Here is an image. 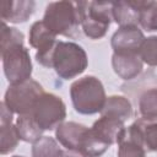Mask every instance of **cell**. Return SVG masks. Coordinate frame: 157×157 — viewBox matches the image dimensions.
<instances>
[{"instance_id": "cell-19", "label": "cell", "mask_w": 157, "mask_h": 157, "mask_svg": "<svg viewBox=\"0 0 157 157\" xmlns=\"http://www.w3.org/2000/svg\"><path fill=\"white\" fill-rule=\"evenodd\" d=\"M139 7V25L147 32L157 31V1L136 0Z\"/></svg>"}, {"instance_id": "cell-20", "label": "cell", "mask_w": 157, "mask_h": 157, "mask_svg": "<svg viewBox=\"0 0 157 157\" xmlns=\"http://www.w3.org/2000/svg\"><path fill=\"white\" fill-rule=\"evenodd\" d=\"M32 157H61L64 150L60 147V144L56 139L52 136H42L31 148Z\"/></svg>"}, {"instance_id": "cell-27", "label": "cell", "mask_w": 157, "mask_h": 157, "mask_svg": "<svg viewBox=\"0 0 157 157\" xmlns=\"http://www.w3.org/2000/svg\"><path fill=\"white\" fill-rule=\"evenodd\" d=\"M11 157H25V156H18V155H16V156H11Z\"/></svg>"}, {"instance_id": "cell-24", "label": "cell", "mask_w": 157, "mask_h": 157, "mask_svg": "<svg viewBox=\"0 0 157 157\" xmlns=\"http://www.w3.org/2000/svg\"><path fill=\"white\" fill-rule=\"evenodd\" d=\"M15 44H25L23 33L16 27H11L7 23L2 22L1 25V47L0 49H5L7 47Z\"/></svg>"}, {"instance_id": "cell-3", "label": "cell", "mask_w": 157, "mask_h": 157, "mask_svg": "<svg viewBox=\"0 0 157 157\" xmlns=\"http://www.w3.org/2000/svg\"><path fill=\"white\" fill-rule=\"evenodd\" d=\"M42 21L55 36H64L67 38L75 37L78 32V27L81 26L77 2H49L45 7Z\"/></svg>"}, {"instance_id": "cell-21", "label": "cell", "mask_w": 157, "mask_h": 157, "mask_svg": "<svg viewBox=\"0 0 157 157\" xmlns=\"http://www.w3.org/2000/svg\"><path fill=\"white\" fill-rule=\"evenodd\" d=\"M20 142V136L17 134L13 123L0 124V153L7 155L16 150Z\"/></svg>"}, {"instance_id": "cell-2", "label": "cell", "mask_w": 157, "mask_h": 157, "mask_svg": "<svg viewBox=\"0 0 157 157\" xmlns=\"http://www.w3.org/2000/svg\"><path fill=\"white\" fill-rule=\"evenodd\" d=\"M88 66L86 50L75 42L59 40L52 59V69L63 80H71L85 72Z\"/></svg>"}, {"instance_id": "cell-10", "label": "cell", "mask_w": 157, "mask_h": 157, "mask_svg": "<svg viewBox=\"0 0 157 157\" xmlns=\"http://www.w3.org/2000/svg\"><path fill=\"white\" fill-rule=\"evenodd\" d=\"M36 10L33 0H4L0 4L1 21L5 23H25Z\"/></svg>"}, {"instance_id": "cell-16", "label": "cell", "mask_w": 157, "mask_h": 157, "mask_svg": "<svg viewBox=\"0 0 157 157\" xmlns=\"http://www.w3.org/2000/svg\"><path fill=\"white\" fill-rule=\"evenodd\" d=\"M101 115H108L117 118L121 121H126L132 117V104L129 98L119 94L107 97L105 104L101 112Z\"/></svg>"}, {"instance_id": "cell-8", "label": "cell", "mask_w": 157, "mask_h": 157, "mask_svg": "<svg viewBox=\"0 0 157 157\" xmlns=\"http://www.w3.org/2000/svg\"><path fill=\"white\" fill-rule=\"evenodd\" d=\"M58 36H55L43 21H36L32 23L28 32V42L29 45L36 52V60L39 65L52 69V59L55 47L58 44Z\"/></svg>"}, {"instance_id": "cell-25", "label": "cell", "mask_w": 157, "mask_h": 157, "mask_svg": "<svg viewBox=\"0 0 157 157\" xmlns=\"http://www.w3.org/2000/svg\"><path fill=\"white\" fill-rule=\"evenodd\" d=\"M1 107V115H0V124H5V123H13V112L10 110L6 104L4 102H1L0 104Z\"/></svg>"}, {"instance_id": "cell-17", "label": "cell", "mask_w": 157, "mask_h": 157, "mask_svg": "<svg viewBox=\"0 0 157 157\" xmlns=\"http://www.w3.org/2000/svg\"><path fill=\"white\" fill-rule=\"evenodd\" d=\"M15 126L20 136V140L28 144H34L43 136L44 132L31 114L18 115L15 121Z\"/></svg>"}, {"instance_id": "cell-7", "label": "cell", "mask_w": 157, "mask_h": 157, "mask_svg": "<svg viewBox=\"0 0 157 157\" xmlns=\"http://www.w3.org/2000/svg\"><path fill=\"white\" fill-rule=\"evenodd\" d=\"M44 92L43 86L38 81L29 78L21 83L9 85L2 102L10 110L13 112V114H31L36 101Z\"/></svg>"}, {"instance_id": "cell-15", "label": "cell", "mask_w": 157, "mask_h": 157, "mask_svg": "<svg viewBox=\"0 0 157 157\" xmlns=\"http://www.w3.org/2000/svg\"><path fill=\"white\" fill-rule=\"evenodd\" d=\"M113 21L121 26H137L139 25V7L136 0L113 1L112 6Z\"/></svg>"}, {"instance_id": "cell-23", "label": "cell", "mask_w": 157, "mask_h": 157, "mask_svg": "<svg viewBox=\"0 0 157 157\" xmlns=\"http://www.w3.org/2000/svg\"><path fill=\"white\" fill-rule=\"evenodd\" d=\"M139 55L144 64H147L148 66H157V36L145 38Z\"/></svg>"}, {"instance_id": "cell-22", "label": "cell", "mask_w": 157, "mask_h": 157, "mask_svg": "<svg viewBox=\"0 0 157 157\" xmlns=\"http://www.w3.org/2000/svg\"><path fill=\"white\" fill-rule=\"evenodd\" d=\"M136 121L141 129L142 142L146 151L157 152V121H147L141 118Z\"/></svg>"}, {"instance_id": "cell-14", "label": "cell", "mask_w": 157, "mask_h": 157, "mask_svg": "<svg viewBox=\"0 0 157 157\" xmlns=\"http://www.w3.org/2000/svg\"><path fill=\"white\" fill-rule=\"evenodd\" d=\"M112 67L121 80L130 81L136 78L142 72L144 61L141 60L140 55L135 53H128V54L113 53Z\"/></svg>"}, {"instance_id": "cell-26", "label": "cell", "mask_w": 157, "mask_h": 157, "mask_svg": "<svg viewBox=\"0 0 157 157\" xmlns=\"http://www.w3.org/2000/svg\"><path fill=\"white\" fill-rule=\"evenodd\" d=\"M61 157H82L80 153H76V152H72V151H64L63 156Z\"/></svg>"}, {"instance_id": "cell-6", "label": "cell", "mask_w": 157, "mask_h": 157, "mask_svg": "<svg viewBox=\"0 0 157 157\" xmlns=\"http://www.w3.org/2000/svg\"><path fill=\"white\" fill-rule=\"evenodd\" d=\"M31 115L43 131L55 130L66 118V105L64 101L50 92L42 93L36 101Z\"/></svg>"}, {"instance_id": "cell-1", "label": "cell", "mask_w": 157, "mask_h": 157, "mask_svg": "<svg viewBox=\"0 0 157 157\" xmlns=\"http://www.w3.org/2000/svg\"><path fill=\"white\" fill-rule=\"evenodd\" d=\"M70 98L75 112L83 115H92L102 112L107 94L102 81L93 75H87L71 83Z\"/></svg>"}, {"instance_id": "cell-18", "label": "cell", "mask_w": 157, "mask_h": 157, "mask_svg": "<svg viewBox=\"0 0 157 157\" xmlns=\"http://www.w3.org/2000/svg\"><path fill=\"white\" fill-rule=\"evenodd\" d=\"M137 108L141 119L157 121V86L144 90L137 98Z\"/></svg>"}, {"instance_id": "cell-13", "label": "cell", "mask_w": 157, "mask_h": 157, "mask_svg": "<svg viewBox=\"0 0 157 157\" xmlns=\"http://www.w3.org/2000/svg\"><path fill=\"white\" fill-rule=\"evenodd\" d=\"M92 131L97 135L99 140L105 142L107 145L112 146L118 144L121 139L126 126L125 123L108 115H101L91 126Z\"/></svg>"}, {"instance_id": "cell-5", "label": "cell", "mask_w": 157, "mask_h": 157, "mask_svg": "<svg viewBox=\"0 0 157 157\" xmlns=\"http://www.w3.org/2000/svg\"><path fill=\"white\" fill-rule=\"evenodd\" d=\"M1 60L9 85L21 83L31 78L33 66L29 50L25 44H15L1 49Z\"/></svg>"}, {"instance_id": "cell-12", "label": "cell", "mask_w": 157, "mask_h": 157, "mask_svg": "<svg viewBox=\"0 0 157 157\" xmlns=\"http://www.w3.org/2000/svg\"><path fill=\"white\" fill-rule=\"evenodd\" d=\"M146 148L142 142L141 129L135 120L129 125L118 142V157H146Z\"/></svg>"}, {"instance_id": "cell-4", "label": "cell", "mask_w": 157, "mask_h": 157, "mask_svg": "<svg viewBox=\"0 0 157 157\" xmlns=\"http://www.w3.org/2000/svg\"><path fill=\"white\" fill-rule=\"evenodd\" d=\"M113 1H77L81 28L90 39L103 38L113 21Z\"/></svg>"}, {"instance_id": "cell-9", "label": "cell", "mask_w": 157, "mask_h": 157, "mask_svg": "<svg viewBox=\"0 0 157 157\" xmlns=\"http://www.w3.org/2000/svg\"><path fill=\"white\" fill-rule=\"evenodd\" d=\"M145 38L146 37L139 26H121L113 33L110 45L113 53L139 54Z\"/></svg>"}, {"instance_id": "cell-11", "label": "cell", "mask_w": 157, "mask_h": 157, "mask_svg": "<svg viewBox=\"0 0 157 157\" xmlns=\"http://www.w3.org/2000/svg\"><path fill=\"white\" fill-rule=\"evenodd\" d=\"M90 128L76 121H64L55 129V139L67 151L78 153L82 140Z\"/></svg>"}]
</instances>
